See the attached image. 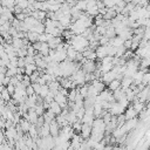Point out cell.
I'll use <instances>...</instances> for the list:
<instances>
[{
  "label": "cell",
  "mask_w": 150,
  "mask_h": 150,
  "mask_svg": "<svg viewBox=\"0 0 150 150\" xmlns=\"http://www.w3.org/2000/svg\"><path fill=\"white\" fill-rule=\"evenodd\" d=\"M48 93H49V88H48V86L46 84V86H41V90H40V96L42 97V98H45L47 95H48Z\"/></svg>",
  "instance_id": "cell-7"
},
{
  "label": "cell",
  "mask_w": 150,
  "mask_h": 150,
  "mask_svg": "<svg viewBox=\"0 0 150 150\" xmlns=\"http://www.w3.org/2000/svg\"><path fill=\"white\" fill-rule=\"evenodd\" d=\"M9 83H11V77H8V76H5V79L2 80V84H4L5 87H7Z\"/></svg>",
  "instance_id": "cell-11"
},
{
  "label": "cell",
  "mask_w": 150,
  "mask_h": 150,
  "mask_svg": "<svg viewBox=\"0 0 150 150\" xmlns=\"http://www.w3.org/2000/svg\"><path fill=\"white\" fill-rule=\"evenodd\" d=\"M26 94H27V96H28V97H30V96L35 95V91H34V89H33L32 84H30L29 87H27V88H26Z\"/></svg>",
  "instance_id": "cell-9"
},
{
  "label": "cell",
  "mask_w": 150,
  "mask_h": 150,
  "mask_svg": "<svg viewBox=\"0 0 150 150\" xmlns=\"http://www.w3.org/2000/svg\"><path fill=\"white\" fill-rule=\"evenodd\" d=\"M49 110H50L55 116H57V115H60V114L62 112V108H61V107H60V104H59L57 102H55V101H53V102L50 103Z\"/></svg>",
  "instance_id": "cell-4"
},
{
  "label": "cell",
  "mask_w": 150,
  "mask_h": 150,
  "mask_svg": "<svg viewBox=\"0 0 150 150\" xmlns=\"http://www.w3.org/2000/svg\"><path fill=\"white\" fill-rule=\"evenodd\" d=\"M60 131H61V127L57 124L56 121H53L50 124H49V134L52 137H57L60 135Z\"/></svg>",
  "instance_id": "cell-1"
},
{
  "label": "cell",
  "mask_w": 150,
  "mask_h": 150,
  "mask_svg": "<svg viewBox=\"0 0 150 150\" xmlns=\"http://www.w3.org/2000/svg\"><path fill=\"white\" fill-rule=\"evenodd\" d=\"M1 98H2L5 102H9V101L12 100V95L7 91V89H6V88L1 91Z\"/></svg>",
  "instance_id": "cell-6"
},
{
  "label": "cell",
  "mask_w": 150,
  "mask_h": 150,
  "mask_svg": "<svg viewBox=\"0 0 150 150\" xmlns=\"http://www.w3.org/2000/svg\"><path fill=\"white\" fill-rule=\"evenodd\" d=\"M18 125L20 127V129H21V131H22L23 134H28V131H29L32 124H30L29 121H27V120H25V118H21V121H20V123H19Z\"/></svg>",
  "instance_id": "cell-3"
},
{
  "label": "cell",
  "mask_w": 150,
  "mask_h": 150,
  "mask_svg": "<svg viewBox=\"0 0 150 150\" xmlns=\"http://www.w3.org/2000/svg\"><path fill=\"white\" fill-rule=\"evenodd\" d=\"M124 116H125V120H127V121L132 120V118H136L137 112H136V110L132 108V105H131V104H130V107H129V108H127V109H125V111H124Z\"/></svg>",
  "instance_id": "cell-2"
},
{
  "label": "cell",
  "mask_w": 150,
  "mask_h": 150,
  "mask_svg": "<svg viewBox=\"0 0 150 150\" xmlns=\"http://www.w3.org/2000/svg\"><path fill=\"white\" fill-rule=\"evenodd\" d=\"M0 97H1V93H0Z\"/></svg>",
  "instance_id": "cell-13"
},
{
  "label": "cell",
  "mask_w": 150,
  "mask_h": 150,
  "mask_svg": "<svg viewBox=\"0 0 150 150\" xmlns=\"http://www.w3.org/2000/svg\"><path fill=\"white\" fill-rule=\"evenodd\" d=\"M32 87H33V89L35 91V95H39L40 94V90H41V86L36 82V83H32Z\"/></svg>",
  "instance_id": "cell-8"
},
{
  "label": "cell",
  "mask_w": 150,
  "mask_h": 150,
  "mask_svg": "<svg viewBox=\"0 0 150 150\" xmlns=\"http://www.w3.org/2000/svg\"><path fill=\"white\" fill-rule=\"evenodd\" d=\"M1 105H5V101H4V100L0 97V107H1Z\"/></svg>",
  "instance_id": "cell-12"
},
{
  "label": "cell",
  "mask_w": 150,
  "mask_h": 150,
  "mask_svg": "<svg viewBox=\"0 0 150 150\" xmlns=\"http://www.w3.org/2000/svg\"><path fill=\"white\" fill-rule=\"evenodd\" d=\"M107 88L110 90V91H115V90H117V89H120L121 88V82L120 81H117V80H114V81H111L108 86H107Z\"/></svg>",
  "instance_id": "cell-5"
},
{
  "label": "cell",
  "mask_w": 150,
  "mask_h": 150,
  "mask_svg": "<svg viewBox=\"0 0 150 150\" xmlns=\"http://www.w3.org/2000/svg\"><path fill=\"white\" fill-rule=\"evenodd\" d=\"M6 89H7V91H8L11 95H13V94L15 93V87H14L13 84H8V86L6 87Z\"/></svg>",
  "instance_id": "cell-10"
}]
</instances>
